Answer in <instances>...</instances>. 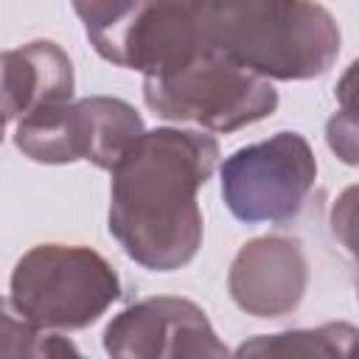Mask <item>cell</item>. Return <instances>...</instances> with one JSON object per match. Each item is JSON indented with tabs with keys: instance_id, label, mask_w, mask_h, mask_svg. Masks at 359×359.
Returning a JSON list of instances; mask_svg holds the SVG:
<instances>
[{
	"instance_id": "15",
	"label": "cell",
	"mask_w": 359,
	"mask_h": 359,
	"mask_svg": "<svg viewBox=\"0 0 359 359\" xmlns=\"http://www.w3.org/2000/svg\"><path fill=\"white\" fill-rule=\"evenodd\" d=\"M334 95H337L339 109L359 115V59H353L345 67V73L339 76V81L334 87Z\"/></svg>"
},
{
	"instance_id": "11",
	"label": "cell",
	"mask_w": 359,
	"mask_h": 359,
	"mask_svg": "<svg viewBox=\"0 0 359 359\" xmlns=\"http://www.w3.org/2000/svg\"><path fill=\"white\" fill-rule=\"evenodd\" d=\"M70 3L95 53L115 67H126V42L149 0H70Z\"/></svg>"
},
{
	"instance_id": "16",
	"label": "cell",
	"mask_w": 359,
	"mask_h": 359,
	"mask_svg": "<svg viewBox=\"0 0 359 359\" xmlns=\"http://www.w3.org/2000/svg\"><path fill=\"white\" fill-rule=\"evenodd\" d=\"M356 300H359V278H356Z\"/></svg>"
},
{
	"instance_id": "1",
	"label": "cell",
	"mask_w": 359,
	"mask_h": 359,
	"mask_svg": "<svg viewBox=\"0 0 359 359\" xmlns=\"http://www.w3.org/2000/svg\"><path fill=\"white\" fill-rule=\"evenodd\" d=\"M222 149L205 129L157 126L109 171V236L149 272H174L202 247L199 188L213 177Z\"/></svg>"
},
{
	"instance_id": "3",
	"label": "cell",
	"mask_w": 359,
	"mask_h": 359,
	"mask_svg": "<svg viewBox=\"0 0 359 359\" xmlns=\"http://www.w3.org/2000/svg\"><path fill=\"white\" fill-rule=\"evenodd\" d=\"M121 297L115 266L84 244L45 241L22 252L8 278L6 303L48 331H81Z\"/></svg>"
},
{
	"instance_id": "7",
	"label": "cell",
	"mask_w": 359,
	"mask_h": 359,
	"mask_svg": "<svg viewBox=\"0 0 359 359\" xmlns=\"http://www.w3.org/2000/svg\"><path fill=\"white\" fill-rule=\"evenodd\" d=\"M104 351L121 359L227 356L208 314L188 297H143L118 311L104 328Z\"/></svg>"
},
{
	"instance_id": "6",
	"label": "cell",
	"mask_w": 359,
	"mask_h": 359,
	"mask_svg": "<svg viewBox=\"0 0 359 359\" xmlns=\"http://www.w3.org/2000/svg\"><path fill=\"white\" fill-rule=\"evenodd\" d=\"M222 199L244 224L292 222L317 180V160L300 132H275L236 149L219 165Z\"/></svg>"
},
{
	"instance_id": "8",
	"label": "cell",
	"mask_w": 359,
	"mask_h": 359,
	"mask_svg": "<svg viewBox=\"0 0 359 359\" xmlns=\"http://www.w3.org/2000/svg\"><path fill=\"white\" fill-rule=\"evenodd\" d=\"M309 289V258L294 236H258L238 247L227 269L233 303L258 320L292 314Z\"/></svg>"
},
{
	"instance_id": "14",
	"label": "cell",
	"mask_w": 359,
	"mask_h": 359,
	"mask_svg": "<svg viewBox=\"0 0 359 359\" xmlns=\"http://www.w3.org/2000/svg\"><path fill=\"white\" fill-rule=\"evenodd\" d=\"M325 143L345 165H359V115L337 109L325 121Z\"/></svg>"
},
{
	"instance_id": "9",
	"label": "cell",
	"mask_w": 359,
	"mask_h": 359,
	"mask_svg": "<svg viewBox=\"0 0 359 359\" xmlns=\"http://www.w3.org/2000/svg\"><path fill=\"white\" fill-rule=\"evenodd\" d=\"M73 62L53 39H31L3 50V118H20L62 101H73Z\"/></svg>"
},
{
	"instance_id": "2",
	"label": "cell",
	"mask_w": 359,
	"mask_h": 359,
	"mask_svg": "<svg viewBox=\"0 0 359 359\" xmlns=\"http://www.w3.org/2000/svg\"><path fill=\"white\" fill-rule=\"evenodd\" d=\"M196 50L227 56L269 81L325 76L342 45L334 14L317 0H174Z\"/></svg>"
},
{
	"instance_id": "17",
	"label": "cell",
	"mask_w": 359,
	"mask_h": 359,
	"mask_svg": "<svg viewBox=\"0 0 359 359\" xmlns=\"http://www.w3.org/2000/svg\"><path fill=\"white\" fill-rule=\"evenodd\" d=\"M356 353H359V351H356Z\"/></svg>"
},
{
	"instance_id": "10",
	"label": "cell",
	"mask_w": 359,
	"mask_h": 359,
	"mask_svg": "<svg viewBox=\"0 0 359 359\" xmlns=\"http://www.w3.org/2000/svg\"><path fill=\"white\" fill-rule=\"evenodd\" d=\"M359 328L339 320L317 328H292L278 334H258L236 348V356H356Z\"/></svg>"
},
{
	"instance_id": "4",
	"label": "cell",
	"mask_w": 359,
	"mask_h": 359,
	"mask_svg": "<svg viewBox=\"0 0 359 359\" xmlns=\"http://www.w3.org/2000/svg\"><path fill=\"white\" fill-rule=\"evenodd\" d=\"M143 101L163 121L227 135L269 118L280 98L269 79L199 50L165 73L143 76Z\"/></svg>"
},
{
	"instance_id": "12",
	"label": "cell",
	"mask_w": 359,
	"mask_h": 359,
	"mask_svg": "<svg viewBox=\"0 0 359 359\" xmlns=\"http://www.w3.org/2000/svg\"><path fill=\"white\" fill-rule=\"evenodd\" d=\"M0 320H3V334H0L3 356H81L79 348L62 331H48L22 320L6 300Z\"/></svg>"
},
{
	"instance_id": "5",
	"label": "cell",
	"mask_w": 359,
	"mask_h": 359,
	"mask_svg": "<svg viewBox=\"0 0 359 359\" xmlns=\"http://www.w3.org/2000/svg\"><path fill=\"white\" fill-rule=\"evenodd\" d=\"M146 132L137 109L115 95H87L42 107L14 123V146L42 165L93 163L112 171Z\"/></svg>"
},
{
	"instance_id": "13",
	"label": "cell",
	"mask_w": 359,
	"mask_h": 359,
	"mask_svg": "<svg viewBox=\"0 0 359 359\" xmlns=\"http://www.w3.org/2000/svg\"><path fill=\"white\" fill-rule=\"evenodd\" d=\"M328 224H331V236L339 241V247L359 264V182L348 185L334 199Z\"/></svg>"
}]
</instances>
